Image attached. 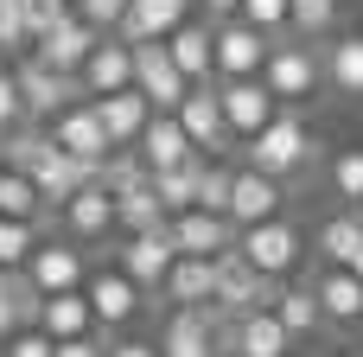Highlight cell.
<instances>
[{
    "label": "cell",
    "mask_w": 363,
    "mask_h": 357,
    "mask_svg": "<svg viewBox=\"0 0 363 357\" xmlns=\"http://www.w3.org/2000/svg\"><path fill=\"white\" fill-rule=\"evenodd\" d=\"M242 160L262 166V172H274V179H287V192H300L332 153H325V141L306 128V109H281L255 141H242Z\"/></svg>",
    "instance_id": "obj_1"
},
{
    "label": "cell",
    "mask_w": 363,
    "mask_h": 357,
    "mask_svg": "<svg viewBox=\"0 0 363 357\" xmlns=\"http://www.w3.org/2000/svg\"><path fill=\"white\" fill-rule=\"evenodd\" d=\"M262 83L274 89L281 109H306V102H319V89H325V51L306 45V38H274V51H268V64H262Z\"/></svg>",
    "instance_id": "obj_2"
},
{
    "label": "cell",
    "mask_w": 363,
    "mask_h": 357,
    "mask_svg": "<svg viewBox=\"0 0 363 357\" xmlns=\"http://www.w3.org/2000/svg\"><path fill=\"white\" fill-rule=\"evenodd\" d=\"M223 332H230V313L211 300V307H166L160 319V357H223Z\"/></svg>",
    "instance_id": "obj_3"
},
{
    "label": "cell",
    "mask_w": 363,
    "mask_h": 357,
    "mask_svg": "<svg viewBox=\"0 0 363 357\" xmlns=\"http://www.w3.org/2000/svg\"><path fill=\"white\" fill-rule=\"evenodd\" d=\"M236 249H242V262H255L262 275H274V281H294V268L306 262V230L281 211V217H268V224H249V230H236Z\"/></svg>",
    "instance_id": "obj_4"
},
{
    "label": "cell",
    "mask_w": 363,
    "mask_h": 357,
    "mask_svg": "<svg viewBox=\"0 0 363 357\" xmlns=\"http://www.w3.org/2000/svg\"><path fill=\"white\" fill-rule=\"evenodd\" d=\"M83 294H89V313H96V326H102L108 339H115V332H128V326H134V319L153 307V300H147V294H140V287H134V281H128V275H121L108 256L89 268Z\"/></svg>",
    "instance_id": "obj_5"
},
{
    "label": "cell",
    "mask_w": 363,
    "mask_h": 357,
    "mask_svg": "<svg viewBox=\"0 0 363 357\" xmlns=\"http://www.w3.org/2000/svg\"><path fill=\"white\" fill-rule=\"evenodd\" d=\"M13 77H19L26 121H51V115H64L70 102H83V77H70V70H51V64H38L32 51H26V57H13Z\"/></svg>",
    "instance_id": "obj_6"
},
{
    "label": "cell",
    "mask_w": 363,
    "mask_h": 357,
    "mask_svg": "<svg viewBox=\"0 0 363 357\" xmlns=\"http://www.w3.org/2000/svg\"><path fill=\"white\" fill-rule=\"evenodd\" d=\"M172 115H179V128L191 134V147H198L204 160H230V153H236V134H230V121H223L217 83H191L185 102H179Z\"/></svg>",
    "instance_id": "obj_7"
},
{
    "label": "cell",
    "mask_w": 363,
    "mask_h": 357,
    "mask_svg": "<svg viewBox=\"0 0 363 357\" xmlns=\"http://www.w3.org/2000/svg\"><path fill=\"white\" fill-rule=\"evenodd\" d=\"M108 262L147 294V300H160V287H166V275H172V262H179V249H172V236L166 230H147V236H121L115 249H108Z\"/></svg>",
    "instance_id": "obj_8"
},
{
    "label": "cell",
    "mask_w": 363,
    "mask_h": 357,
    "mask_svg": "<svg viewBox=\"0 0 363 357\" xmlns=\"http://www.w3.org/2000/svg\"><path fill=\"white\" fill-rule=\"evenodd\" d=\"M134 89L153 102V115H172L179 102H185V89H191V77L172 64V51H166V38H147V45H134Z\"/></svg>",
    "instance_id": "obj_9"
},
{
    "label": "cell",
    "mask_w": 363,
    "mask_h": 357,
    "mask_svg": "<svg viewBox=\"0 0 363 357\" xmlns=\"http://www.w3.org/2000/svg\"><path fill=\"white\" fill-rule=\"evenodd\" d=\"M287 198H294V192H287V179H274V172H262V166L236 160V185H230V224H236V230L281 217V211H287Z\"/></svg>",
    "instance_id": "obj_10"
},
{
    "label": "cell",
    "mask_w": 363,
    "mask_h": 357,
    "mask_svg": "<svg viewBox=\"0 0 363 357\" xmlns=\"http://www.w3.org/2000/svg\"><path fill=\"white\" fill-rule=\"evenodd\" d=\"M26 275H32V287H38V294H70V287H83V281H89V249H83V243H70L64 230H57V236H38V249H32Z\"/></svg>",
    "instance_id": "obj_11"
},
{
    "label": "cell",
    "mask_w": 363,
    "mask_h": 357,
    "mask_svg": "<svg viewBox=\"0 0 363 357\" xmlns=\"http://www.w3.org/2000/svg\"><path fill=\"white\" fill-rule=\"evenodd\" d=\"M274 294H281V281L262 275L255 262H242V249L217 256V307H223L230 319H236V313H255V307H274Z\"/></svg>",
    "instance_id": "obj_12"
},
{
    "label": "cell",
    "mask_w": 363,
    "mask_h": 357,
    "mask_svg": "<svg viewBox=\"0 0 363 357\" xmlns=\"http://www.w3.org/2000/svg\"><path fill=\"white\" fill-rule=\"evenodd\" d=\"M217 102H223V121H230V134H236V147L242 141H255L274 115H281V102H274V89L262 83V77H236V83H217Z\"/></svg>",
    "instance_id": "obj_13"
},
{
    "label": "cell",
    "mask_w": 363,
    "mask_h": 357,
    "mask_svg": "<svg viewBox=\"0 0 363 357\" xmlns=\"http://www.w3.org/2000/svg\"><path fill=\"white\" fill-rule=\"evenodd\" d=\"M274 38L255 32L249 19H217V83H236V77H262Z\"/></svg>",
    "instance_id": "obj_14"
},
{
    "label": "cell",
    "mask_w": 363,
    "mask_h": 357,
    "mask_svg": "<svg viewBox=\"0 0 363 357\" xmlns=\"http://www.w3.org/2000/svg\"><path fill=\"white\" fill-rule=\"evenodd\" d=\"M45 128H51V141H57L70 160H89V166H102V160L115 153V141H108V128H102V115H96V102H89V96H83V102H70L64 115H51Z\"/></svg>",
    "instance_id": "obj_15"
},
{
    "label": "cell",
    "mask_w": 363,
    "mask_h": 357,
    "mask_svg": "<svg viewBox=\"0 0 363 357\" xmlns=\"http://www.w3.org/2000/svg\"><path fill=\"white\" fill-rule=\"evenodd\" d=\"M51 224H57V230H64L70 243L96 249V243H108V236H115V192L89 179V185H83V192H77V198H70V204H64V211H57Z\"/></svg>",
    "instance_id": "obj_16"
},
{
    "label": "cell",
    "mask_w": 363,
    "mask_h": 357,
    "mask_svg": "<svg viewBox=\"0 0 363 357\" xmlns=\"http://www.w3.org/2000/svg\"><path fill=\"white\" fill-rule=\"evenodd\" d=\"M96 38H102V32L70 6L51 32H38V38H32V57H38V64H51V70H70V77H77V70H83V57L96 51Z\"/></svg>",
    "instance_id": "obj_17"
},
{
    "label": "cell",
    "mask_w": 363,
    "mask_h": 357,
    "mask_svg": "<svg viewBox=\"0 0 363 357\" xmlns=\"http://www.w3.org/2000/svg\"><path fill=\"white\" fill-rule=\"evenodd\" d=\"M223 351H236V357H294V332L274 319V307H255V313H236L230 319Z\"/></svg>",
    "instance_id": "obj_18"
},
{
    "label": "cell",
    "mask_w": 363,
    "mask_h": 357,
    "mask_svg": "<svg viewBox=\"0 0 363 357\" xmlns=\"http://www.w3.org/2000/svg\"><path fill=\"white\" fill-rule=\"evenodd\" d=\"M166 236H172L179 256H230L236 249V224L223 211H179L166 224Z\"/></svg>",
    "instance_id": "obj_19"
},
{
    "label": "cell",
    "mask_w": 363,
    "mask_h": 357,
    "mask_svg": "<svg viewBox=\"0 0 363 357\" xmlns=\"http://www.w3.org/2000/svg\"><path fill=\"white\" fill-rule=\"evenodd\" d=\"M166 51H172V64L191 83H217V26L204 13H191L179 32H166Z\"/></svg>",
    "instance_id": "obj_20"
},
{
    "label": "cell",
    "mask_w": 363,
    "mask_h": 357,
    "mask_svg": "<svg viewBox=\"0 0 363 357\" xmlns=\"http://www.w3.org/2000/svg\"><path fill=\"white\" fill-rule=\"evenodd\" d=\"M83 96H108V89H128L134 83V45L128 38H115V32H102L96 38V51L83 57Z\"/></svg>",
    "instance_id": "obj_21"
},
{
    "label": "cell",
    "mask_w": 363,
    "mask_h": 357,
    "mask_svg": "<svg viewBox=\"0 0 363 357\" xmlns=\"http://www.w3.org/2000/svg\"><path fill=\"white\" fill-rule=\"evenodd\" d=\"M191 13H198L191 0H128V19L115 26V38H128V45H147V38H166V32H179Z\"/></svg>",
    "instance_id": "obj_22"
},
{
    "label": "cell",
    "mask_w": 363,
    "mask_h": 357,
    "mask_svg": "<svg viewBox=\"0 0 363 357\" xmlns=\"http://www.w3.org/2000/svg\"><path fill=\"white\" fill-rule=\"evenodd\" d=\"M313 294H319V307H325V326H363V281L351 275V268H319L313 275Z\"/></svg>",
    "instance_id": "obj_23"
},
{
    "label": "cell",
    "mask_w": 363,
    "mask_h": 357,
    "mask_svg": "<svg viewBox=\"0 0 363 357\" xmlns=\"http://www.w3.org/2000/svg\"><path fill=\"white\" fill-rule=\"evenodd\" d=\"M96 102V115H102V128H108V141L115 147H134L140 141V128L153 121V102L128 83V89H108V96H89Z\"/></svg>",
    "instance_id": "obj_24"
},
{
    "label": "cell",
    "mask_w": 363,
    "mask_h": 357,
    "mask_svg": "<svg viewBox=\"0 0 363 357\" xmlns=\"http://www.w3.org/2000/svg\"><path fill=\"white\" fill-rule=\"evenodd\" d=\"M134 153L147 160V172H166V166H185V160H198V147H191V134L179 128V115H153V121L140 128Z\"/></svg>",
    "instance_id": "obj_25"
},
{
    "label": "cell",
    "mask_w": 363,
    "mask_h": 357,
    "mask_svg": "<svg viewBox=\"0 0 363 357\" xmlns=\"http://www.w3.org/2000/svg\"><path fill=\"white\" fill-rule=\"evenodd\" d=\"M166 307H211L217 300V256H179L166 287H160Z\"/></svg>",
    "instance_id": "obj_26"
},
{
    "label": "cell",
    "mask_w": 363,
    "mask_h": 357,
    "mask_svg": "<svg viewBox=\"0 0 363 357\" xmlns=\"http://www.w3.org/2000/svg\"><path fill=\"white\" fill-rule=\"evenodd\" d=\"M38 307H45V294L32 287V275H26V268H0V345H6L13 332L38 326Z\"/></svg>",
    "instance_id": "obj_27"
},
{
    "label": "cell",
    "mask_w": 363,
    "mask_h": 357,
    "mask_svg": "<svg viewBox=\"0 0 363 357\" xmlns=\"http://www.w3.org/2000/svg\"><path fill=\"white\" fill-rule=\"evenodd\" d=\"M325 89L338 102H363V32H338L325 45Z\"/></svg>",
    "instance_id": "obj_28"
},
{
    "label": "cell",
    "mask_w": 363,
    "mask_h": 357,
    "mask_svg": "<svg viewBox=\"0 0 363 357\" xmlns=\"http://www.w3.org/2000/svg\"><path fill=\"white\" fill-rule=\"evenodd\" d=\"M38 332H45V339H83V332H102V326H96V313H89V294L70 287V294H45Z\"/></svg>",
    "instance_id": "obj_29"
},
{
    "label": "cell",
    "mask_w": 363,
    "mask_h": 357,
    "mask_svg": "<svg viewBox=\"0 0 363 357\" xmlns=\"http://www.w3.org/2000/svg\"><path fill=\"white\" fill-rule=\"evenodd\" d=\"M274 319L294 332V345H300V339H319V332H325V307H319L313 281H281V294H274Z\"/></svg>",
    "instance_id": "obj_30"
},
{
    "label": "cell",
    "mask_w": 363,
    "mask_h": 357,
    "mask_svg": "<svg viewBox=\"0 0 363 357\" xmlns=\"http://www.w3.org/2000/svg\"><path fill=\"white\" fill-rule=\"evenodd\" d=\"M313 249H319V262H332V268H351V262H357V249H363V211H357V204L332 211V217L319 224Z\"/></svg>",
    "instance_id": "obj_31"
},
{
    "label": "cell",
    "mask_w": 363,
    "mask_h": 357,
    "mask_svg": "<svg viewBox=\"0 0 363 357\" xmlns=\"http://www.w3.org/2000/svg\"><path fill=\"white\" fill-rule=\"evenodd\" d=\"M57 153H64V147L51 141V128H45V121H19V128H6V166H13V172L38 179Z\"/></svg>",
    "instance_id": "obj_32"
},
{
    "label": "cell",
    "mask_w": 363,
    "mask_h": 357,
    "mask_svg": "<svg viewBox=\"0 0 363 357\" xmlns=\"http://www.w3.org/2000/svg\"><path fill=\"white\" fill-rule=\"evenodd\" d=\"M89 179H96V166H89V160H70V153H57V160H51V166L32 179V185H38V198H45V217H57V211H64V204H70V198H77Z\"/></svg>",
    "instance_id": "obj_33"
},
{
    "label": "cell",
    "mask_w": 363,
    "mask_h": 357,
    "mask_svg": "<svg viewBox=\"0 0 363 357\" xmlns=\"http://www.w3.org/2000/svg\"><path fill=\"white\" fill-rule=\"evenodd\" d=\"M166 224H172V211L160 204V192H153V179L115 198V236H147V230H166Z\"/></svg>",
    "instance_id": "obj_34"
},
{
    "label": "cell",
    "mask_w": 363,
    "mask_h": 357,
    "mask_svg": "<svg viewBox=\"0 0 363 357\" xmlns=\"http://www.w3.org/2000/svg\"><path fill=\"white\" fill-rule=\"evenodd\" d=\"M198 172H204V153L198 160H185V166H166V172H153V192H160V204L179 217V211H198Z\"/></svg>",
    "instance_id": "obj_35"
},
{
    "label": "cell",
    "mask_w": 363,
    "mask_h": 357,
    "mask_svg": "<svg viewBox=\"0 0 363 357\" xmlns=\"http://www.w3.org/2000/svg\"><path fill=\"white\" fill-rule=\"evenodd\" d=\"M0 217H26V224H51V217H45V198H38V185H32L26 172H13V166H0Z\"/></svg>",
    "instance_id": "obj_36"
},
{
    "label": "cell",
    "mask_w": 363,
    "mask_h": 357,
    "mask_svg": "<svg viewBox=\"0 0 363 357\" xmlns=\"http://www.w3.org/2000/svg\"><path fill=\"white\" fill-rule=\"evenodd\" d=\"M325 185L338 204H363V147H338L325 160Z\"/></svg>",
    "instance_id": "obj_37"
},
{
    "label": "cell",
    "mask_w": 363,
    "mask_h": 357,
    "mask_svg": "<svg viewBox=\"0 0 363 357\" xmlns=\"http://www.w3.org/2000/svg\"><path fill=\"white\" fill-rule=\"evenodd\" d=\"M147 179H153V172H147V160H140L134 147H115V153L96 166V185H108L115 198H121V192H134V185H147Z\"/></svg>",
    "instance_id": "obj_38"
},
{
    "label": "cell",
    "mask_w": 363,
    "mask_h": 357,
    "mask_svg": "<svg viewBox=\"0 0 363 357\" xmlns=\"http://www.w3.org/2000/svg\"><path fill=\"white\" fill-rule=\"evenodd\" d=\"M45 224H26V217H0V268H26L32 249H38Z\"/></svg>",
    "instance_id": "obj_39"
},
{
    "label": "cell",
    "mask_w": 363,
    "mask_h": 357,
    "mask_svg": "<svg viewBox=\"0 0 363 357\" xmlns=\"http://www.w3.org/2000/svg\"><path fill=\"white\" fill-rule=\"evenodd\" d=\"M338 13H345V0H294V38H306V45L332 38Z\"/></svg>",
    "instance_id": "obj_40"
},
{
    "label": "cell",
    "mask_w": 363,
    "mask_h": 357,
    "mask_svg": "<svg viewBox=\"0 0 363 357\" xmlns=\"http://www.w3.org/2000/svg\"><path fill=\"white\" fill-rule=\"evenodd\" d=\"M230 185H236V160H204V172H198V211H223L230 217Z\"/></svg>",
    "instance_id": "obj_41"
},
{
    "label": "cell",
    "mask_w": 363,
    "mask_h": 357,
    "mask_svg": "<svg viewBox=\"0 0 363 357\" xmlns=\"http://www.w3.org/2000/svg\"><path fill=\"white\" fill-rule=\"evenodd\" d=\"M236 19H249V26L268 32V38H294V0H242Z\"/></svg>",
    "instance_id": "obj_42"
},
{
    "label": "cell",
    "mask_w": 363,
    "mask_h": 357,
    "mask_svg": "<svg viewBox=\"0 0 363 357\" xmlns=\"http://www.w3.org/2000/svg\"><path fill=\"white\" fill-rule=\"evenodd\" d=\"M32 51V32H26V6L19 0H0V57H26Z\"/></svg>",
    "instance_id": "obj_43"
},
{
    "label": "cell",
    "mask_w": 363,
    "mask_h": 357,
    "mask_svg": "<svg viewBox=\"0 0 363 357\" xmlns=\"http://www.w3.org/2000/svg\"><path fill=\"white\" fill-rule=\"evenodd\" d=\"M26 121V102H19V77H13V64H0V134L6 128H19Z\"/></svg>",
    "instance_id": "obj_44"
},
{
    "label": "cell",
    "mask_w": 363,
    "mask_h": 357,
    "mask_svg": "<svg viewBox=\"0 0 363 357\" xmlns=\"http://www.w3.org/2000/svg\"><path fill=\"white\" fill-rule=\"evenodd\" d=\"M19 6H26V32H32V38H38V32H51V26L70 13V0H19Z\"/></svg>",
    "instance_id": "obj_45"
},
{
    "label": "cell",
    "mask_w": 363,
    "mask_h": 357,
    "mask_svg": "<svg viewBox=\"0 0 363 357\" xmlns=\"http://www.w3.org/2000/svg\"><path fill=\"white\" fill-rule=\"evenodd\" d=\"M77 13H83L96 32H115V26L128 19V0H77Z\"/></svg>",
    "instance_id": "obj_46"
},
{
    "label": "cell",
    "mask_w": 363,
    "mask_h": 357,
    "mask_svg": "<svg viewBox=\"0 0 363 357\" xmlns=\"http://www.w3.org/2000/svg\"><path fill=\"white\" fill-rule=\"evenodd\" d=\"M6 357H57V339H45L38 326H26V332L6 339Z\"/></svg>",
    "instance_id": "obj_47"
},
{
    "label": "cell",
    "mask_w": 363,
    "mask_h": 357,
    "mask_svg": "<svg viewBox=\"0 0 363 357\" xmlns=\"http://www.w3.org/2000/svg\"><path fill=\"white\" fill-rule=\"evenodd\" d=\"M57 357H108V332H83V339H57Z\"/></svg>",
    "instance_id": "obj_48"
},
{
    "label": "cell",
    "mask_w": 363,
    "mask_h": 357,
    "mask_svg": "<svg viewBox=\"0 0 363 357\" xmlns=\"http://www.w3.org/2000/svg\"><path fill=\"white\" fill-rule=\"evenodd\" d=\"M108 357H160V345L153 339H134V332H115L108 339Z\"/></svg>",
    "instance_id": "obj_49"
},
{
    "label": "cell",
    "mask_w": 363,
    "mask_h": 357,
    "mask_svg": "<svg viewBox=\"0 0 363 357\" xmlns=\"http://www.w3.org/2000/svg\"><path fill=\"white\" fill-rule=\"evenodd\" d=\"M191 6H198V13L217 26V19H236V6H242V0H191Z\"/></svg>",
    "instance_id": "obj_50"
},
{
    "label": "cell",
    "mask_w": 363,
    "mask_h": 357,
    "mask_svg": "<svg viewBox=\"0 0 363 357\" xmlns=\"http://www.w3.org/2000/svg\"><path fill=\"white\" fill-rule=\"evenodd\" d=\"M351 275H357V281H363V249H357V262H351Z\"/></svg>",
    "instance_id": "obj_51"
},
{
    "label": "cell",
    "mask_w": 363,
    "mask_h": 357,
    "mask_svg": "<svg viewBox=\"0 0 363 357\" xmlns=\"http://www.w3.org/2000/svg\"><path fill=\"white\" fill-rule=\"evenodd\" d=\"M0 166H6V134H0Z\"/></svg>",
    "instance_id": "obj_52"
},
{
    "label": "cell",
    "mask_w": 363,
    "mask_h": 357,
    "mask_svg": "<svg viewBox=\"0 0 363 357\" xmlns=\"http://www.w3.org/2000/svg\"><path fill=\"white\" fill-rule=\"evenodd\" d=\"M0 357H6V345H0Z\"/></svg>",
    "instance_id": "obj_53"
},
{
    "label": "cell",
    "mask_w": 363,
    "mask_h": 357,
    "mask_svg": "<svg viewBox=\"0 0 363 357\" xmlns=\"http://www.w3.org/2000/svg\"><path fill=\"white\" fill-rule=\"evenodd\" d=\"M223 357H236V351H223Z\"/></svg>",
    "instance_id": "obj_54"
},
{
    "label": "cell",
    "mask_w": 363,
    "mask_h": 357,
    "mask_svg": "<svg viewBox=\"0 0 363 357\" xmlns=\"http://www.w3.org/2000/svg\"><path fill=\"white\" fill-rule=\"evenodd\" d=\"M70 6H77V0H70Z\"/></svg>",
    "instance_id": "obj_55"
},
{
    "label": "cell",
    "mask_w": 363,
    "mask_h": 357,
    "mask_svg": "<svg viewBox=\"0 0 363 357\" xmlns=\"http://www.w3.org/2000/svg\"><path fill=\"white\" fill-rule=\"evenodd\" d=\"M357 211H363V204H357Z\"/></svg>",
    "instance_id": "obj_56"
}]
</instances>
